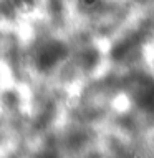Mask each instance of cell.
<instances>
[{
	"label": "cell",
	"mask_w": 154,
	"mask_h": 158,
	"mask_svg": "<svg viewBox=\"0 0 154 158\" xmlns=\"http://www.w3.org/2000/svg\"><path fill=\"white\" fill-rule=\"evenodd\" d=\"M63 55V47L61 44L57 42H46V44L40 48V52L37 55V65L40 70H48L60 60V57Z\"/></svg>",
	"instance_id": "6da1fadb"
}]
</instances>
